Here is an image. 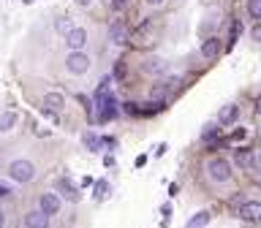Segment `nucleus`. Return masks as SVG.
Returning a JSON list of instances; mask_svg holds the SVG:
<instances>
[{
	"instance_id": "obj_1",
	"label": "nucleus",
	"mask_w": 261,
	"mask_h": 228,
	"mask_svg": "<svg viewBox=\"0 0 261 228\" xmlns=\"http://www.w3.org/2000/svg\"><path fill=\"white\" fill-rule=\"evenodd\" d=\"M8 177L14 182H30L35 177V166L30 160L19 158V160H11V166H8Z\"/></svg>"
},
{
	"instance_id": "obj_2",
	"label": "nucleus",
	"mask_w": 261,
	"mask_h": 228,
	"mask_svg": "<svg viewBox=\"0 0 261 228\" xmlns=\"http://www.w3.org/2000/svg\"><path fill=\"white\" fill-rule=\"evenodd\" d=\"M90 65H93V60H90V55H84V52H71V55L65 57V68H68L74 76L87 74Z\"/></svg>"
},
{
	"instance_id": "obj_3",
	"label": "nucleus",
	"mask_w": 261,
	"mask_h": 228,
	"mask_svg": "<svg viewBox=\"0 0 261 228\" xmlns=\"http://www.w3.org/2000/svg\"><path fill=\"white\" fill-rule=\"evenodd\" d=\"M207 174H210L212 182H228L231 180V166H228L223 158H212L207 163Z\"/></svg>"
},
{
	"instance_id": "obj_4",
	"label": "nucleus",
	"mask_w": 261,
	"mask_h": 228,
	"mask_svg": "<svg viewBox=\"0 0 261 228\" xmlns=\"http://www.w3.org/2000/svg\"><path fill=\"white\" fill-rule=\"evenodd\" d=\"M109 38L112 44H117V46H125V44L130 41V33H128V25H125L123 19H117L109 25Z\"/></svg>"
},
{
	"instance_id": "obj_5",
	"label": "nucleus",
	"mask_w": 261,
	"mask_h": 228,
	"mask_svg": "<svg viewBox=\"0 0 261 228\" xmlns=\"http://www.w3.org/2000/svg\"><path fill=\"white\" fill-rule=\"evenodd\" d=\"M38 212H44L47 217L57 214L60 212V196L57 193H44L41 198H38Z\"/></svg>"
},
{
	"instance_id": "obj_6",
	"label": "nucleus",
	"mask_w": 261,
	"mask_h": 228,
	"mask_svg": "<svg viewBox=\"0 0 261 228\" xmlns=\"http://www.w3.org/2000/svg\"><path fill=\"white\" fill-rule=\"evenodd\" d=\"M240 217L247 223H259L261 220V204L259 201H245L240 207Z\"/></svg>"
},
{
	"instance_id": "obj_7",
	"label": "nucleus",
	"mask_w": 261,
	"mask_h": 228,
	"mask_svg": "<svg viewBox=\"0 0 261 228\" xmlns=\"http://www.w3.org/2000/svg\"><path fill=\"white\" fill-rule=\"evenodd\" d=\"M98 111H101V114H98V120H103V122H109V120H117V101L114 98H103L101 104H98Z\"/></svg>"
},
{
	"instance_id": "obj_8",
	"label": "nucleus",
	"mask_w": 261,
	"mask_h": 228,
	"mask_svg": "<svg viewBox=\"0 0 261 228\" xmlns=\"http://www.w3.org/2000/svg\"><path fill=\"white\" fill-rule=\"evenodd\" d=\"M84 44H87V33L79 30V28H74L68 35H65V46H71L74 52H79V46H84Z\"/></svg>"
},
{
	"instance_id": "obj_9",
	"label": "nucleus",
	"mask_w": 261,
	"mask_h": 228,
	"mask_svg": "<svg viewBox=\"0 0 261 228\" xmlns=\"http://www.w3.org/2000/svg\"><path fill=\"white\" fill-rule=\"evenodd\" d=\"M237 117H240V106H237V104H226L223 109H220V114H218V122L220 125H231Z\"/></svg>"
},
{
	"instance_id": "obj_10",
	"label": "nucleus",
	"mask_w": 261,
	"mask_h": 228,
	"mask_svg": "<svg viewBox=\"0 0 261 228\" xmlns=\"http://www.w3.org/2000/svg\"><path fill=\"white\" fill-rule=\"evenodd\" d=\"M25 228H49V217L44 212H30L25 214Z\"/></svg>"
},
{
	"instance_id": "obj_11",
	"label": "nucleus",
	"mask_w": 261,
	"mask_h": 228,
	"mask_svg": "<svg viewBox=\"0 0 261 228\" xmlns=\"http://www.w3.org/2000/svg\"><path fill=\"white\" fill-rule=\"evenodd\" d=\"M218 52H220V41H218V38H207V41L201 44V57H204V60L218 57Z\"/></svg>"
},
{
	"instance_id": "obj_12",
	"label": "nucleus",
	"mask_w": 261,
	"mask_h": 228,
	"mask_svg": "<svg viewBox=\"0 0 261 228\" xmlns=\"http://www.w3.org/2000/svg\"><path fill=\"white\" fill-rule=\"evenodd\" d=\"M234 160H237L242 168H253L256 166V155L250 150H237L234 152Z\"/></svg>"
},
{
	"instance_id": "obj_13",
	"label": "nucleus",
	"mask_w": 261,
	"mask_h": 228,
	"mask_svg": "<svg viewBox=\"0 0 261 228\" xmlns=\"http://www.w3.org/2000/svg\"><path fill=\"white\" fill-rule=\"evenodd\" d=\"M57 187H60L63 193L68 196V201H79V190H76L74 185H71L68 177H63V180H57Z\"/></svg>"
},
{
	"instance_id": "obj_14",
	"label": "nucleus",
	"mask_w": 261,
	"mask_h": 228,
	"mask_svg": "<svg viewBox=\"0 0 261 228\" xmlns=\"http://www.w3.org/2000/svg\"><path fill=\"white\" fill-rule=\"evenodd\" d=\"M150 33H152V22H142L136 33H130V44H142Z\"/></svg>"
},
{
	"instance_id": "obj_15",
	"label": "nucleus",
	"mask_w": 261,
	"mask_h": 228,
	"mask_svg": "<svg viewBox=\"0 0 261 228\" xmlns=\"http://www.w3.org/2000/svg\"><path fill=\"white\" fill-rule=\"evenodd\" d=\"M218 133H220V122H218V120H215V122H207L204 128H201V138H204V141H215Z\"/></svg>"
},
{
	"instance_id": "obj_16",
	"label": "nucleus",
	"mask_w": 261,
	"mask_h": 228,
	"mask_svg": "<svg viewBox=\"0 0 261 228\" xmlns=\"http://www.w3.org/2000/svg\"><path fill=\"white\" fill-rule=\"evenodd\" d=\"M163 65H166V62L161 60V57H152V60H145V62H142L145 74H161V71H163Z\"/></svg>"
},
{
	"instance_id": "obj_17",
	"label": "nucleus",
	"mask_w": 261,
	"mask_h": 228,
	"mask_svg": "<svg viewBox=\"0 0 261 228\" xmlns=\"http://www.w3.org/2000/svg\"><path fill=\"white\" fill-rule=\"evenodd\" d=\"M109 87H112V76H103L101 84H98V90H96V101H98V104H101L103 98H109V95H112Z\"/></svg>"
},
{
	"instance_id": "obj_18",
	"label": "nucleus",
	"mask_w": 261,
	"mask_h": 228,
	"mask_svg": "<svg viewBox=\"0 0 261 228\" xmlns=\"http://www.w3.org/2000/svg\"><path fill=\"white\" fill-rule=\"evenodd\" d=\"M207 223H210V212H196L185 228H207Z\"/></svg>"
},
{
	"instance_id": "obj_19",
	"label": "nucleus",
	"mask_w": 261,
	"mask_h": 228,
	"mask_svg": "<svg viewBox=\"0 0 261 228\" xmlns=\"http://www.w3.org/2000/svg\"><path fill=\"white\" fill-rule=\"evenodd\" d=\"M16 122V111H3L0 114V131H11Z\"/></svg>"
},
{
	"instance_id": "obj_20",
	"label": "nucleus",
	"mask_w": 261,
	"mask_h": 228,
	"mask_svg": "<svg viewBox=\"0 0 261 228\" xmlns=\"http://www.w3.org/2000/svg\"><path fill=\"white\" fill-rule=\"evenodd\" d=\"M44 106H47L49 111H52V109H60V106H63V95H60V92H49V95L44 98Z\"/></svg>"
},
{
	"instance_id": "obj_21",
	"label": "nucleus",
	"mask_w": 261,
	"mask_h": 228,
	"mask_svg": "<svg viewBox=\"0 0 261 228\" xmlns=\"http://www.w3.org/2000/svg\"><path fill=\"white\" fill-rule=\"evenodd\" d=\"M82 141H84V147H87V150H93V152H98V150H101V138H98L96 133H84V136H82Z\"/></svg>"
},
{
	"instance_id": "obj_22",
	"label": "nucleus",
	"mask_w": 261,
	"mask_h": 228,
	"mask_svg": "<svg viewBox=\"0 0 261 228\" xmlns=\"http://www.w3.org/2000/svg\"><path fill=\"white\" fill-rule=\"evenodd\" d=\"M247 14L253 19H261V0H247Z\"/></svg>"
},
{
	"instance_id": "obj_23",
	"label": "nucleus",
	"mask_w": 261,
	"mask_h": 228,
	"mask_svg": "<svg viewBox=\"0 0 261 228\" xmlns=\"http://www.w3.org/2000/svg\"><path fill=\"white\" fill-rule=\"evenodd\" d=\"M245 138H247V131H245V128H234L231 136H228V141H245Z\"/></svg>"
},
{
	"instance_id": "obj_24",
	"label": "nucleus",
	"mask_w": 261,
	"mask_h": 228,
	"mask_svg": "<svg viewBox=\"0 0 261 228\" xmlns=\"http://www.w3.org/2000/svg\"><path fill=\"white\" fill-rule=\"evenodd\" d=\"M106 193H109V185H106V182H98L96 185V201H103Z\"/></svg>"
},
{
	"instance_id": "obj_25",
	"label": "nucleus",
	"mask_w": 261,
	"mask_h": 228,
	"mask_svg": "<svg viewBox=\"0 0 261 228\" xmlns=\"http://www.w3.org/2000/svg\"><path fill=\"white\" fill-rule=\"evenodd\" d=\"M57 33H65V35H68L71 33V22L60 16V19H57Z\"/></svg>"
},
{
	"instance_id": "obj_26",
	"label": "nucleus",
	"mask_w": 261,
	"mask_h": 228,
	"mask_svg": "<svg viewBox=\"0 0 261 228\" xmlns=\"http://www.w3.org/2000/svg\"><path fill=\"white\" fill-rule=\"evenodd\" d=\"M128 3H130V0H112V6H114L117 11H123V8L128 6Z\"/></svg>"
},
{
	"instance_id": "obj_27",
	"label": "nucleus",
	"mask_w": 261,
	"mask_h": 228,
	"mask_svg": "<svg viewBox=\"0 0 261 228\" xmlns=\"http://www.w3.org/2000/svg\"><path fill=\"white\" fill-rule=\"evenodd\" d=\"M114 76H117V79H123V76H125V65H123V62H117V68H114Z\"/></svg>"
},
{
	"instance_id": "obj_28",
	"label": "nucleus",
	"mask_w": 261,
	"mask_h": 228,
	"mask_svg": "<svg viewBox=\"0 0 261 228\" xmlns=\"http://www.w3.org/2000/svg\"><path fill=\"white\" fill-rule=\"evenodd\" d=\"M250 35H253V41H261V25H256V28H253V33H250Z\"/></svg>"
},
{
	"instance_id": "obj_29",
	"label": "nucleus",
	"mask_w": 261,
	"mask_h": 228,
	"mask_svg": "<svg viewBox=\"0 0 261 228\" xmlns=\"http://www.w3.org/2000/svg\"><path fill=\"white\" fill-rule=\"evenodd\" d=\"M3 196H8V187L6 185H0V198H3Z\"/></svg>"
},
{
	"instance_id": "obj_30",
	"label": "nucleus",
	"mask_w": 261,
	"mask_h": 228,
	"mask_svg": "<svg viewBox=\"0 0 261 228\" xmlns=\"http://www.w3.org/2000/svg\"><path fill=\"white\" fill-rule=\"evenodd\" d=\"M256 111H259V117H261V95H259V101H256Z\"/></svg>"
},
{
	"instance_id": "obj_31",
	"label": "nucleus",
	"mask_w": 261,
	"mask_h": 228,
	"mask_svg": "<svg viewBox=\"0 0 261 228\" xmlns=\"http://www.w3.org/2000/svg\"><path fill=\"white\" fill-rule=\"evenodd\" d=\"M147 3H152V6H158V3H163V0H147Z\"/></svg>"
},
{
	"instance_id": "obj_32",
	"label": "nucleus",
	"mask_w": 261,
	"mask_h": 228,
	"mask_svg": "<svg viewBox=\"0 0 261 228\" xmlns=\"http://www.w3.org/2000/svg\"><path fill=\"white\" fill-rule=\"evenodd\" d=\"M79 3H82V6H90V3H93V0H79Z\"/></svg>"
},
{
	"instance_id": "obj_33",
	"label": "nucleus",
	"mask_w": 261,
	"mask_h": 228,
	"mask_svg": "<svg viewBox=\"0 0 261 228\" xmlns=\"http://www.w3.org/2000/svg\"><path fill=\"white\" fill-rule=\"evenodd\" d=\"M3 220H6V217H3V212H0V228H3Z\"/></svg>"
},
{
	"instance_id": "obj_34",
	"label": "nucleus",
	"mask_w": 261,
	"mask_h": 228,
	"mask_svg": "<svg viewBox=\"0 0 261 228\" xmlns=\"http://www.w3.org/2000/svg\"><path fill=\"white\" fill-rule=\"evenodd\" d=\"M22 3H33V0H22Z\"/></svg>"
}]
</instances>
